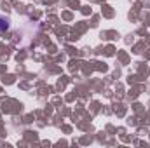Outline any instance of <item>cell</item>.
I'll use <instances>...</instances> for the list:
<instances>
[{"label":"cell","instance_id":"cell-1","mask_svg":"<svg viewBox=\"0 0 150 148\" xmlns=\"http://www.w3.org/2000/svg\"><path fill=\"white\" fill-rule=\"evenodd\" d=\"M9 26H11L9 19H7V18H4V16H0V32H7V30H9Z\"/></svg>","mask_w":150,"mask_h":148}]
</instances>
